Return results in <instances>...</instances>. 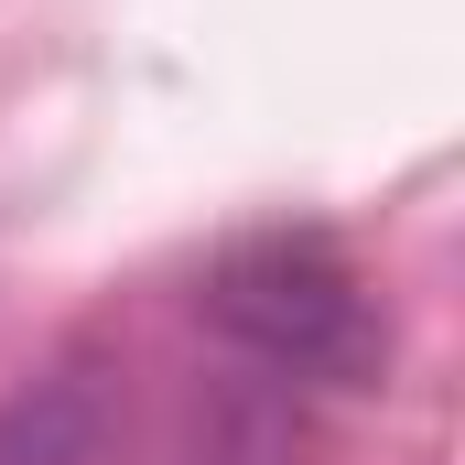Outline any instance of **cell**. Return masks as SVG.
<instances>
[{
  "instance_id": "obj_1",
  "label": "cell",
  "mask_w": 465,
  "mask_h": 465,
  "mask_svg": "<svg viewBox=\"0 0 465 465\" xmlns=\"http://www.w3.org/2000/svg\"><path fill=\"white\" fill-rule=\"evenodd\" d=\"M206 325L249 347L260 368H292V379H379L390 325H379V292L325 228H260L238 238L228 260L206 271Z\"/></svg>"
}]
</instances>
